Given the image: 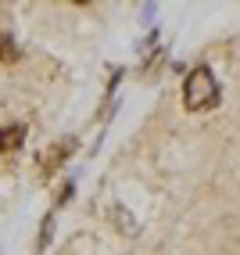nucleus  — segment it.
Listing matches in <instances>:
<instances>
[{
  "instance_id": "f257e3e1",
  "label": "nucleus",
  "mask_w": 240,
  "mask_h": 255,
  "mask_svg": "<svg viewBox=\"0 0 240 255\" xmlns=\"http://www.w3.org/2000/svg\"><path fill=\"white\" fill-rule=\"evenodd\" d=\"M219 101H222V90H219V79L212 76L208 65L190 69V76L183 83V105L190 112H212Z\"/></svg>"
},
{
  "instance_id": "f03ea898",
  "label": "nucleus",
  "mask_w": 240,
  "mask_h": 255,
  "mask_svg": "<svg viewBox=\"0 0 240 255\" xmlns=\"http://www.w3.org/2000/svg\"><path fill=\"white\" fill-rule=\"evenodd\" d=\"M25 144V126H4L0 129V151H18Z\"/></svg>"
},
{
  "instance_id": "7ed1b4c3",
  "label": "nucleus",
  "mask_w": 240,
  "mask_h": 255,
  "mask_svg": "<svg viewBox=\"0 0 240 255\" xmlns=\"http://www.w3.org/2000/svg\"><path fill=\"white\" fill-rule=\"evenodd\" d=\"M22 58V47L14 43L7 32H0V61H18Z\"/></svg>"
},
{
  "instance_id": "20e7f679",
  "label": "nucleus",
  "mask_w": 240,
  "mask_h": 255,
  "mask_svg": "<svg viewBox=\"0 0 240 255\" xmlns=\"http://www.w3.org/2000/svg\"><path fill=\"white\" fill-rule=\"evenodd\" d=\"M72 147H76L72 140H65L61 147H54V151H50V155H47V165H61V158H65V155H68V151H72Z\"/></svg>"
}]
</instances>
